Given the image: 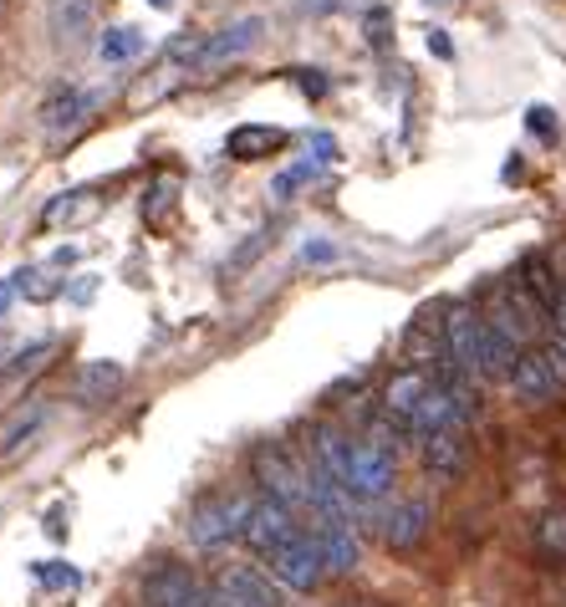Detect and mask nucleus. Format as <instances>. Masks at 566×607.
<instances>
[{
    "label": "nucleus",
    "instance_id": "34",
    "mask_svg": "<svg viewBox=\"0 0 566 607\" xmlns=\"http://www.w3.org/2000/svg\"><path fill=\"white\" fill-rule=\"evenodd\" d=\"M149 5H153V11H169V0H149Z\"/></svg>",
    "mask_w": 566,
    "mask_h": 607
},
{
    "label": "nucleus",
    "instance_id": "18",
    "mask_svg": "<svg viewBox=\"0 0 566 607\" xmlns=\"http://www.w3.org/2000/svg\"><path fill=\"white\" fill-rule=\"evenodd\" d=\"M92 92H82V88H61V92H51L42 103V128L46 134H67V128H77V123L92 113Z\"/></svg>",
    "mask_w": 566,
    "mask_h": 607
},
{
    "label": "nucleus",
    "instance_id": "17",
    "mask_svg": "<svg viewBox=\"0 0 566 607\" xmlns=\"http://www.w3.org/2000/svg\"><path fill=\"white\" fill-rule=\"evenodd\" d=\"M205 582L194 577L189 566H159L153 577H143V607H174L184 597H194Z\"/></svg>",
    "mask_w": 566,
    "mask_h": 607
},
{
    "label": "nucleus",
    "instance_id": "7",
    "mask_svg": "<svg viewBox=\"0 0 566 607\" xmlns=\"http://www.w3.org/2000/svg\"><path fill=\"white\" fill-rule=\"evenodd\" d=\"M307 531H312L316 551H322V562H327V577H347V572L358 566L362 547H358V531H353V520L312 516V520H307Z\"/></svg>",
    "mask_w": 566,
    "mask_h": 607
},
{
    "label": "nucleus",
    "instance_id": "8",
    "mask_svg": "<svg viewBox=\"0 0 566 607\" xmlns=\"http://www.w3.org/2000/svg\"><path fill=\"white\" fill-rule=\"evenodd\" d=\"M261 31H266L261 15H240V21H230L224 31L205 36V42H199V57H194V72H215V67H224V61L245 57V51L261 42Z\"/></svg>",
    "mask_w": 566,
    "mask_h": 607
},
{
    "label": "nucleus",
    "instance_id": "16",
    "mask_svg": "<svg viewBox=\"0 0 566 607\" xmlns=\"http://www.w3.org/2000/svg\"><path fill=\"white\" fill-rule=\"evenodd\" d=\"M516 276H521V282H525V291H531V297L541 301V311H546V317L556 322V311H562V301H566V282H562V271H556L552 261H546V255H525Z\"/></svg>",
    "mask_w": 566,
    "mask_h": 607
},
{
    "label": "nucleus",
    "instance_id": "13",
    "mask_svg": "<svg viewBox=\"0 0 566 607\" xmlns=\"http://www.w3.org/2000/svg\"><path fill=\"white\" fill-rule=\"evenodd\" d=\"M118 388H123V363H113V357H92V363L77 368L72 393H77L82 409H97V403H107Z\"/></svg>",
    "mask_w": 566,
    "mask_h": 607
},
{
    "label": "nucleus",
    "instance_id": "14",
    "mask_svg": "<svg viewBox=\"0 0 566 607\" xmlns=\"http://www.w3.org/2000/svg\"><path fill=\"white\" fill-rule=\"evenodd\" d=\"M418 455H424V465H429L434 474L454 480V474H464V465H470V430L429 434V439L418 445Z\"/></svg>",
    "mask_w": 566,
    "mask_h": 607
},
{
    "label": "nucleus",
    "instance_id": "6",
    "mask_svg": "<svg viewBox=\"0 0 566 607\" xmlns=\"http://www.w3.org/2000/svg\"><path fill=\"white\" fill-rule=\"evenodd\" d=\"M209 603L215 607H286V587L261 566H224L209 582Z\"/></svg>",
    "mask_w": 566,
    "mask_h": 607
},
{
    "label": "nucleus",
    "instance_id": "5",
    "mask_svg": "<svg viewBox=\"0 0 566 607\" xmlns=\"http://www.w3.org/2000/svg\"><path fill=\"white\" fill-rule=\"evenodd\" d=\"M266 566H270V577L281 582L286 593H316V587L327 582V562H322V551H316V541H312L307 526H301L281 551H270Z\"/></svg>",
    "mask_w": 566,
    "mask_h": 607
},
{
    "label": "nucleus",
    "instance_id": "9",
    "mask_svg": "<svg viewBox=\"0 0 566 607\" xmlns=\"http://www.w3.org/2000/svg\"><path fill=\"white\" fill-rule=\"evenodd\" d=\"M301 526H297V511H286L281 501H270V495H261L255 501V516H251V526H245V541H251V551L266 562L270 551H281L291 536H297Z\"/></svg>",
    "mask_w": 566,
    "mask_h": 607
},
{
    "label": "nucleus",
    "instance_id": "25",
    "mask_svg": "<svg viewBox=\"0 0 566 607\" xmlns=\"http://www.w3.org/2000/svg\"><path fill=\"white\" fill-rule=\"evenodd\" d=\"M388 31H393V11H388V5L368 11V42H373V46H388Z\"/></svg>",
    "mask_w": 566,
    "mask_h": 607
},
{
    "label": "nucleus",
    "instance_id": "12",
    "mask_svg": "<svg viewBox=\"0 0 566 607\" xmlns=\"http://www.w3.org/2000/svg\"><path fill=\"white\" fill-rule=\"evenodd\" d=\"M281 149H286V134L281 128H266V123H240V128H230V138H224V153L235 163L276 159Z\"/></svg>",
    "mask_w": 566,
    "mask_h": 607
},
{
    "label": "nucleus",
    "instance_id": "27",
    "mask_svg": "<svg viewBox=\"0 0 566 607\" xmlns=\"http://www.w3.org/2000/svg\"><path fill=\"white\" fill-rule=\"evenodd\" d=\"M525 128H531V134H541V138H556L552 107H531V113H525Z\"/></svg>",
    "mask_w": 566,
    "mask_h": 607
},
{
    "label": "nucleus",
    "instance_id": "31",
    "mask_svg": "<svg viewBox=\"0 0 566 607\" xmlns=\"http://www.w3.org/2000/svg\"><path fill=\"white\" fill-rule=\"evenodd\" d=\"M15 291H21V282H0V311H11V301H15Z\"/></svg>",
    "mask_w": 566,
    "mask_h": 607
},
{
    "label": "nucleus",
    "instance_id": "15",
    "mask_svg": "<svg viewBox=\"0 0 566 607\" xmlns=\"http://www.w3.org/2000/svg\"><path fill=\"white\" fill-rule=\"evenodd\" d=\"M92 21H97V5L92 0H46V26H51V42H88Z\"/></svg>",
    "mask_w": 566,
    "mask_h": 607
},
{
    "label": "nucleus",
    "instance_id": "24",
    "mask_svg": "<svg viewBox=\"0 0 566 607\" xmlns=\"http://www.w3.org/2000/svg\"><path fill=\"white\" fill-rule=\"evenodd\" d=\"M36 582H42V587H77V572L72 566H61V562H36Z\"/></svg>",
    "mask_w": 566,
    "mask_h": 607
},
{
    "label": "nucleus",
    "instance_id": "30",
    "mask_svg": "<svg viewBox=\"0 0 566 607\" xmlns=\"http://www.w3.org/2000/svg\"><path fill=\"white\" fill-rule=\"evenodd\" d=\"M429 51H434V57H454V46H449V36H444V31H429Z\"/></svg>",
    "mask_w": 566,
    "mask_h": 607
},
{
    "label": "nucleus",
    "instance_id": "20",
    "mask_svg": "<svg viewBox=\"0 0 566 607\" xmlns=\"http://www.w3.org/2000/svg\"><path fill=\"white\" fill-rule=\"evenodd\" d=\"M143 51V36L134 26H107L103 42H97V57L103 61H134Z\"/></svg>",
    "mask_w": 566,
    "mask_h": 607
},
{
    "label": "nucleus",
    "instance_id": "3",
    "mask_svg": "<svg viewBox=\"0 0 566 607\" xmlns=\"http://www.w3.org/2000/svg\"><path fill=\"white\" fill-rule=\"evenodd\" d=\"M251 474L255 485H261V495H270V501H281L286 511H312V495H307V465H297L291 459V449L286 445H255L251 455Z\"/></svg>",
    "mask_w": 566,
    "mask_h": 607
},
{
    "label": "nucleus",
    "instance_id": "19",
    "mask_svg": "<svg viewBox=\"0 0 566 607\" xmlns=\"http://www.w3.org/2000/svg\"><path fill=\"white\" fill-rule=\"evenodd\" d=\"M531 547H536L541 562L552 566H566V511H546L531 531Z\"/></svg>",
    "mask_w": 566,
    "mask_h": 607
},
{
    "label": "nucleus",
    "instance_id": "22",
    "mask_svg": "<svg viewBox=\"0 0 566 607\" xmlns=\"http://www.w3.org/2000/svg\"><path fill=\"white\" fill-rule=\"evenodd\" d=\"M266 240H270V230H255V236H245V245H240V251L230 255V261H224V271H230V276H240V271L251 266L255 255L266 251Z\"/></svg>",
    "mask_w": 566,
    "mask_h": 607
},
{
    "label": "nucleus",
    "instance_id": "4",
    "mask_svg": "<svg viewBox=\"0 0 566 607\" xmlns=\"http://www.w3.org/2000/svg\"><path fill=\"white\" fill-rule=\"evenodd\" d=\"M510 388L521 403H552L556 393H566V337H552L541 347H525L516 357V373H510Z\"/></svg>",
    "mask_w": 566,
    "mask_h": 607
},
{
    "label": "nucleus",
    "instance_id": "10",
    "mask_svg": "<svg viewBox=\"0 0 566 607\" xmlns=\"http://www.w3.org/2000/svg\"><path fill=\"white\" fill-rule=\"evenodd\" d=\"M429 388H434V373L429 368H403V373H393L388 378V388H383V414L393 419V424H414V414H418V403L429 399Z\"/></svg>",
    "mask_w": 566,
    "mask_h": 607
},
{
    "label": "nucleus",
    "instance_id": "28",
    "mask_svg": "<svg viewBox=\"0 0 566 607\" xmlns=\"http://www.w3.org/2000/svg\"><path fill=\"white\" fill-rule=\"evenodd\" d=\"M291 77H297V88L307 92V98H327V77L322 72H291Z\"/></svg>",
    "mask_w": 566,
    "mask_h": 607
},
{
    "label": "nucleus",
    "instance_id": "35",
    "mask_svg": "<svg viewBox=\"0 0 566 607\" xmlns=\"http://www.w3.org/2000/svg\"><path fill=\"white\" fill-rule=\"evenodd\" d=\"M0 353H5V347H0Z\"/></svg>",
    "mask_w": 566,
    "mask_h": 607
},
{
    "label": "nucleus",
    "instance_id": "32",
    "mask_svg": "<svg viewBox=\"0 0 566 607\" xmlns=\"http://www.w3.org/2000/svg\"><path fill=\"white\" fill-rule=\"evenodd\" d=\"M552 327H556V337H566V301H562V311H556V322H552Z\"/></svg>",
    "mask_w": 566,
    "mask_h": 607
},
{
    "label": "nucleus",
    "instance_id": "33",
    "mask_svg": "<svg viewBox=\"0 0 566 607\" xmlns=\"http://www.w3.org/2000/svg\"><path fill=\"white\" fill-rule=\"evenodd\" d=\"M337 607H383V603H368V597H347V603H337Z\"/></svg>",
    "mask_w": 566,
    "mask_h": 607
},
{
    "label": "nucleus",
    "instance_id": "23",
    "mask_svg": "<svg viewBox=\"0 0 566 607\" xmlns=\"http://www.w3.org/2000/svg\"><path fill=\"white\" fill-rule=\"evenodd\" d=\"M337 255H343V251H337L327 236H312L307 245H301V266H332Z\"/></svg>",
    "mask_w": 566,
    "mask_h": 607
},
{
    "label": "nucleus",
    "instance_id": "26",
    "mask_svg": "<svg viewBox=\"0 0 566 607\" xmlns=\"http://www.w3.org/2000/svg\"><path fill=\"white\" fill-rule=\"evenodd\" d=\"M307 149H312V159L322 163V169H327V163L337 159V138H332V134H312V138H307Z\"/></svg>",
    "mask_w": 566,
    "mask_h": 607
},
{
    "label": "nucleus",
    "instance_id": "21",
    "mask_svg": "<svg viewBox=\"0 0 566 607\" xmlns=\"http://www.w3.org/2000/svg\"><path fill=\"white\" fill-rule=\"evenodd\" d=\"M316 174H322V163H316V159L291 163V169H281V174L270 179V199H291V194H297L301 184H312Z\"/></svg>",
    "mask_w": 566,
    "mask_h": 607
},
{
    "label": "nucleus",
    "instance_id": "29",
    "mask_svg": "<svg viewBox=\"0 0 566 607\" xmlns=\"http://www.w3.org/2000/svg\"><path fill=\"white\" fill-rule=\"evenodd\" d=\"M301 5V15H327V11H337L343 0H297Z\"/></svg>",
    "mask_w": 566,
    "mask_h": 607
},
{
    "label": "nucleus",
    "instance_id": "2",
    "mask_svg": "<svg viewBox=\"0 0 566 607\" xmlns=\"http://www.w3.org/2000/svg\"><path fill=\"white\" fill-rule=\"evenodd\" d=\"M251 516H255L251 495L220 490V495H205V501L184 516V536H189V547H199V551H220V547H230V541H245Z\"/></svg>",
    "mask_w": 566,
    "mask_h": 607
},
{
    "label": "nucleus",
    "instance_id": "11",
    "mask_svg": "<svg viewBox=\"0 0 566 607\" xmlns=\"http://www.w3.org/2000/svg\"><path fill=\"white\" fill-rule=\"evenodd\" d=\"M383 541L393 551H414L429 536V501H398L393 511H383Z\"/></svg>",
    "mask_w": 566,
    "mask_h": 607
},
{
    "label": "nucleus",
    "instance_id": "1",
    "mask_svg": "<svg viewBox=\"0 0 566 607\" xmlns=\"http://www.w3.org/2000/svg\"><path fill=\"white\" fill-rule=\"evenodd\" d=\"M444 342H449V357H454L464 373H475L480 383H510L516 357H521V347H516L506 332H495V322L485 317V311L464 307V301L460 307H449Z\"/></svg>",
    "mask_w": 566,
    "mask_h": 607
}]
</instances>
